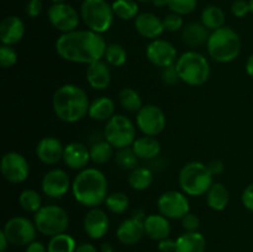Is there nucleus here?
<instances>
[{"label": "nucleus", "instance_id": "39448f33", "mask_svg": "<svg viewBox=\"0 0 253 252\" xmlns=\"http://www.w3.org/2000/svg\"><path fill=\"white\" fill-rule=\"evenodd\" d=\"M212 178L214 175L210 173L207 165L193 161L183 166L178 175V183L182 192L188 197H202L214 184Z\"/></svg>", "mask_w": 253, "mask_h": 252}, {"label": "nucleus", "instance_id": "603ef678", "mask_svg": "<svg viewBox=\"0 0 253 252\" xmlns=\"http://www.w3.org/2000/svg\"><path fill=\"white\" fill-rule=\"evenodd\" d=\"M74 252H98L96 247L94 245L89 244V242H83V244L78 245Z\"/></svg>", "mask_w": 253, "mask_h": 252}, {"label": "nucleus", "instance_id": "de8ad7c7", "mask_svg": "<svg viewBox=\"0 0 253 252\" xmlns=\"http://www.w3.org/2000/svg\"><path fill=\"white\" fill-rule=\"evenodd\" d=\"M241 202L247 210L253 212V183L247 185L244 189L241 195Z\"/></svg>", "mask_w": 253, "mask_h": 252}, {"label": "nucleus", "instance_id": "37998d69", "mask_svg": "<svg viewBox=\"0 0 253 252\" xmlns=\"http://www.w3.org/2000/svg\"><path fill=\"white\" fill-rule=\"evenodd\" d=\"M231 12L235 17H246L251 12L250 9V2L247 0H235L231 5Z\"/></svg>", "mask_w": 253, "mask_h": 252}, {"label": "nucleus", "instance_id": "8fccbe9b", "mask_svg": "<svg viewBox=\"0 0 253 252\" xmlns=\"http://www.w3.org/2000/svg\"><path fill=\"white\" fill-rule=\"evenodd\" d=\"M207 166L212 175H220L225 169V165L221 160H212Z\"/></svg>", "mask_w": 253, "mask_h": 252}, {"label": "nucleus", "instance_id": "473e14b6", "mask_svg": "<svg viewBox=\"0 0 253 252\" xmlns=\"http://www.w3.org/2000/svg\"><path fill=\"white\" fill-rule=\"evenodd\" d=\"M115 16L119 19L125 20H135L137 17L138 12V4L136 0H114L111 4Z\"/></svg>", "mask_w": 253, "mask_h": 252}, {"label": "nucleus", "instance_id": "f257e3e1", "mask_svg": "<svg viewBox=\"0 0 253 252\" xmlns=\"http://www.w3.org/2000/svg\"><path fill=\"white\" fill-rule=\"evenodd\" d=\"M106 46L103 35L91 30H74L62 34L54 43L57 54L62 59L88 66L104 58Z\"/></svg>", "mask_w": 253, "mask_h": 252}, {"label": "nucleus", "instance_id": "423d86ee", "mask_svg": "<svg viewBox=\"0 0 253 252\" xmlns=\"http://www.w3.org/2000/svg\"><path fill=\"white\" fill-rule=\"evenodd\" d=\"M180 81L192 86L203 85L210 77V64L204 54L197 51H187L175 62Z\"/></svg>", "mask_w": 253, "mask_h": 252}, {"label": "nucleus", "instance_id": "a211bd4d", "mask_svg": "<svg viewBox=\"0 0 253 252\" xmlns=\"http://www.w3.org/2000/svg\"><path fill=\"white\" fill-rule=\"evenodd\" d=\"M85 234L93 240H100L105 236L110 229L109 215L100 208H91L86 211L83 220Z\"/></svg>", "mask_w": 253, "mask_h": 252}, {"label": "nucleus", "instance_id": "0eeeda50", "mask_svg": "<svg viewBox=\"0 0 253 252\" xmlns=\"http://www.w3.org/2000/svg\"><path fill=\"white\" fill-rule=\"evenodd\" d=\"M114 10L106 0H83L81 17L88 30L96 34H105L114 24Z\"/></svg>", "mask_w": 253, "mask_h": 252}, {"label": "nucleus", "instance_id": "58836bf2", "mask_svg": "<svg viewBox=\"0 0 253 252\" xmlns=\"http://www.w3.org/2000/svg\"><path fill=\"white\" fill-rule=\"evenodd\" d=\"M115 160L116 162L119 163V166H121V167L125 168V169L132 170L137 167L138 157L136 156V153L133 152L132 147H126L118 150Z\"/></svg>", "mask_w": 253, "mask_h": 252}, {"label": "nucleus", "instance_id": "6ab92c4d", "mask_svg": "<svg viewBox=\"0 0 253 252\" xmlns=\"http://www.w3.org/2000/svg\"><path fill=\"white\" fill-rule=\"evenodd\" d=\"M64 146L61 141L53 136L41 138L36 146V156L43 165L54 166L63 161Z\"/></svg>", "mask_w": 253, "mask_h": 252}, {"label": "nucleus", "instance_id": "c03bdc74", "mask_svg": "<svg viewBox=\"0 0 253 252\" xmlns=\"http://www.w3.org/2000/svg\"><path fill=\"white\" fill-rule=\"evenodd\" d=\"M162 79L166 84H168V85H175V84L180 81V77L179 74H178L175 64L162 68Z\"/></svg>", "mask_w": 253, "mask_h": 252}, {"label": "nucleus", "instance_id": "4be33fe9", "mask_svg": "<svg viewBox=\"0 0 253 252\" xmlns=\"http://www.w3.org/2000/svg\"><path fill=\"white\" fill-rule=\"evenodd\" d=\"M25 36V24L16 15L6 16L0 24V41L1 44L14 46Z\"/></svg>", "mask_w": 253, "mask_h": 252}, {"label": "nucleus", "instance_id": "49530a36", "mask_svg": "<svg viewBox=\"0 0 253 252\" xmlns=\"http://www.w3.org/2000/svg\"><path fill=\"white\" fill-rule=\"evenodd\" d=\"M25 12L31 19H36L42 12V1L41 0H29L25 6Z\"/></svg>", "mask_w": 253, "mask_h": 252}, {"label": "nucleus", "instance_id": "680f3d73", "mask_svg": "<svg viewBox=\"0 0 253 252\" xmlns=\"http://www.w3.org/2000/svg\"><path fill=\"white\" fill-rule=\"evenodd\" d=\"M41 1H43V0H41Z\"/></svg>", "mask_w": 253, "mask_h": 252}, {"label": "nucleus", "instance_id": "ddd939ff", "mask_svg": "<svg viewBox=\"0 0 253 252\" xmlns=\"http://www.w3.org/2000/svg\"><path fill=\"white\" fill-rule=\"evenodd\" d=\"M166 115L161 108L153 104L143 105L136 113V126L146 136H158L166 128Z\"/></svg>", "mask_w": 253, "mask_h": 252}, {"label": "nucleus", "instance_id": "c9c22d12", "mask_svg": "<svg viewBox=\"0 0 253 252\" xmlns=\"http://www.w3.org/2000/svg\"><path fill=\"white\" fill-rule=\"evenodd\" d=\"M90 150V160L95 165H105L113 157L114 147L106 140L98 141L93 143Z\"/></svg>", "mask_w": 253, "mask_h": 252}, {"label": "nucleus", "instance_id": "f3484780", "mask_svg": "<svg viewBox=\"0 0 253 252\" xmlns=\"http://www.w3.org/2000/svg\"><path fill=\"white\" fill-rule=\"evenodd\" d=\"M145 217L136 214L124 220L116 229V237L119 241L126 246H133L138 244L146 235L145 222H143Z\"/></svg>", "mask_w": 253, "mask_h": 252}, {"label": "nucleus", "instance_id": "e433bc0d", "mask_svg": "<svg viewBox=\"0 0 253 252\" xmlns=\"http://www.w3.org/2000/svg\"><path fill=\"white\" fill-rule=\"evenodd\" d=\"M104 59L110 67L119 68V67H123L127 61V52L121 44L110 43L106 46Z\"/></svg>", "mask_w": 253, "mask_h": 252}, {"label": "nucleus", "instance_id": "393cba45", "mask_svg": "<svg viewBox=\"0 0 253 252\" xmlns=\"http://www.w3.org/2000/svg\"><path fill=\"white\" fill-rule=\"evenodd\" d=\"M211 32L202 24V22H189L182 30V40L187 46L200 47L207 44Z\"/></svg>", "mask_w": 253, "mask_h": 252}, {"label": "nucleus", "instance_id": "864d4df0", "mask_svg": "<svg viewBox=\"0 0 253 252\" xmlns=\"http://www.w3.org/2000/svg\"><path fill=\"white\" fill-rule=\"evenodd\" d=\"M9 240H7L6 235L4 234V231H0V252H5L6 251L7 246H9Z\"/></svg>", "mask_w": 253, "mask_h": 252}, {"label": "nucleus", "instance_id": "aec40b11", "mask_svg": "<svg viewBox=\"0 0 253 252\" xmlns=\"http://www.w3.org/2000/svg\"><path fill=\"white\" fill-rule=\"evenodd\" d=\"M133 22L138 35L151 41L160 39L161 35L166 31L162 20L152 12H141L133 20Z\"/></svg>", "mask_w": 253, "mask_h": 252}, {"label": "nucleus", "instance_id": "1a4fd4ad", "mask_svg": "<svg viewBox=\"0 0 253 252\" xmlns=\"http://www.w3.org/2000/svg\"><path fill=\"white\" fill-rule=\"evenodd\" d=\"M137 126L123 114H115L104 127V140L108 141L114 148L120 150L132 146L136 140Z\"/></svg>", "mask_w": 253, "mask_h": 252}, {"label": "nucleus", "instance_id": "f03ea898", "mask_svg": "<svg viewBox=\"0 0 253 252\" xmlns=\"http://www.w3.org/2000/svg\"><path fill=\"white\" fill-rule=\"evenodd\" d=\"M109 183L106 175L95 167L79 170L72 182V194L83 207L98 208L108 197Z\"/></svg>", "mask_w": 253, "mask_h": 252}, {"label": "nucleus", "instance_id": "6e6d98bb", "mask_svg": "<svg viewBox=\"0 0 253 252\" xmlns=\"http://www.w3.org/2000/svg\"><path fill=\"white\" fill-rule=\"evenodd\" d=\"M152 4L155 7H165L168 6V0H153Z\"/></svg>", "mask_w": 253, "mask_h": 252}, {"label": "nucleus", "instance_id": "9b49d317", "mask_svg": "<svg viewBox=\"0 0 253 252\" xmlns=\"http://www.w3.org/2000/svg\"><path fill=\"white\" fill-rule=\"evenodd\" d=\"M160 214L169 220L182 219L190 212V203L188 195L178 190H167L162 193L157 200Z\"/></svg>", "mask_w": 253, "mask_h": 252}, {"label": "nucleus", "instance_id": "3c124183", "mask_svg": "<svg viewBox=\"0 0 253 252\" xmlns=\"http://www.w3.org/2000/svg\"><path fill=\"white\" fill-rule=\"evenodd\" d=\"M25 252H47V246H44L42 242L36 241V240H35L34 242L27 245Z\"/></svg>", "mask_w": 253, "mask_h": 252}, {"label": "nucleus", "instance_id": "7ed1b4c3", "mask_svg": "<svg viewBox=\"0 0 253 252\" xmlns=\"http://www.w3.org/2000/svg\"><path fill=\"white\" fill-rule=\"evenodd\" d=\"M52 106L59 120L74 124L88 115L90 101L83 88L76 84H64L54 91Z\"/></svg>", "mask_w": 253, "mask_h": 252}, {"label": "nucleus", "instance_id": "13d9d810", "mask_svg": "<svg viewBox=\"0 0 253 252\" xmlns=\"http://www.w3.org/2000/svg\"><path fill=\"white\" fill-rule=\"evenodd\" d=\"M67 0H52V2L53 4H59V2H66Z\"/></svg>", "mask_w": 253, "mask_h": 252}, {"label": "nucleus", "instance_id": "dca6fc26", "mask_svg": "<svg viewBox=\"0 0 253 252\" xmlns=\"http://www.w3.org/2000/svg\"><path fill=\"white\" fill-rule=\"evenodd\" d=\"M146 57L153 66L166 68V67L175 64L178 59V52L177 48L169 41L157 39L147 44Z\"/></svg>", "mask_w": 253, "mask_h": 252}, {"label": "nucleus", "instance_id": "72a5a7b5", "mask_svg": "<svg viewBox=\"0 0 253 252\" xmlns=\"http://www.w3.org/2000/svg\"><path fill=\"white\" fill-rule=\"evenodd\" d=\"M119 101H120V105L128 113H138L143 106L140 94L133 88L121 89L119 94Z\"/></svg>", "mask_w": 253, "mask_h": 252}, {"label": "nucleus", "instance_id": "cd10ccee", "mask_svg": "<svg viewBox=\"0 0 253 252\" xmlns=\"http://www.w3.org/2000/svg\"><path fill=\"white\" fill-rule=\"evenodd\" d=\"M175 242H177L175 252H205L207 250V240L199 231H185L175 240Z\"/></svg>", "mask_w": 253, "mask_h": 252}, {"label": "nucleus", "instance_id": "4468645a", "mask_svg": "<svg viewBox=\"0 0 253 252\" xmlns=\"http://www.w3.org/2000/svg\"><path fill=\"white\" fill-rule=\"evenodd\" d=\"M0 172L9 183L20 184L29 178L30 165L25 156L11 151L2 156L0 162Z\"/></svg>", "mask_w": 253, "mask_h": 252}, {"label": "nucleus", "instance_id": "ea45409f", "mask_svg": "<svg viewBox=\"0 0 253 252\" xmlns=\"http://www.w3.org/2000/svg\"><path fill=\"white\" fill-rule=\"evenodd\" d=\"M197 6L198 0H168V9L180 16L192 14Z\"/></svg>", "mask_w": 253, "mask_h": 252}, {"label": "nucleus", "instance_id": "7c9ffc66", "mask_svg": "<svg viewBox=\"0 0 253 252\" xmlns=\"http://www.w3.org/2000/svg\"><path fill=\"white\" fill-rule=\"evenodd\" d=\"M153 183V173L147 167H136L128 175V184L133 190L142 192L148 189Z\"/></svg>", "mask_w": 253, "mask_h": 252}, {"label": "nucleus", "instance_id": "6e6552de", "mask_svg": "<svg viewBox=\"0 0 253 252\" xmlns=\"http://www.w3.org/2000/svg\"><path fill=\"white\" fill-rule=\"evenodd\" d=\"M34 222L40 234L52 237L66 232L69 226V215L59 205H43L34 215Z\"/></svg>", "mask_w": 253, "mask_h": 252}, {"label": "nucleus", "instance_id": "f8f14e48", "mask_svg": "<svg viewBox=\"0 0 253 252\" xmlns=\"http://www.w3.org/2000/svg\"><path fill=\"white\" fill-rule=\"evenodd\" d=\"M49 24L62 34L78 30L79 21H81V12L77 11L72 5L67 2L52 4L47 11Z\"/></svg>", "mask_w": 253, "mask_h": 252}, {"label": "nucleus", "instance_id": "b1692460", "mask_svg": "<svg viewBox=\"0 0 253 252\" xmlns=\"http://www.w3.org/2000/svg\"><path fill=\"white\" fill-rule=\"evenodd\" d=\"M145 232L146 236L155 241H161L170 235L169 219L162 214H151L145 217Z\"/></svg>", "mask_w": 253, "mask_h": 252}, {"label": "nucleus", "instance_id": "20e7f679", "mask_svg": "<svg viewBox=\"0 0 253 252\" xmlns=\"http://www.w3.org/2000/svg\"><path fill=\"white\" fill-rule=\"evenodd\" d=\"M241 39L232 27L224 26L210 34L207 42L209 56L219 63H230L241 53Z\"/></svg>", "mask_w": 253, "mask_h": 252}, {"label": "nucleus", "instance_id": "5701e85b", "mask_svg": "<svg viewBox=\"0 0 253 252\" xmlns=\"http://www.w3.org/2000/svg\"><path fill=\"white\" fill-rule=\"evenodd\" d=\"M85 78L91 88L95 90H104L111 83L110 67L104 61L94 62L86 68Z\"/></svg>", "mask_w": 253, "mask_h": 252}, {"label": "nucleus", "instance_id": "4d7b16f0", "mask_svg": "<svg viewBox=\"0 0 253 252\" xmlns=\"http://www.w3.org/2000/svg\"><path fill=\"white\" fill-rule=\"evenodd\" d=\"M101 250H103V252H115L113 250V247H111L109 244H104L103 247H101Z\"/></svg>", "mask_w": 253, "mask_h": 252}, {"label": "nucleus", "instance_id": "79ce46f5", "mask_svg": "<svg viewBox=\"0 0 253 252\" xmlns=\"http://www.w3.org/2000/svg\"><path fill=\"white\" fill-rule=\"evenodd\" d=\"M162 21L165 30L168 32H178L180 31V30H183V27H184V20H183V16L174 14V12L168 14Z\"/></svg>", "mask_w": 253, "mask_h": 252}, {"label": "nucleus", "instance_id": "2f4dec72", "mask_svg": "<svg viewBox=\"0 0 253 252\" xmlns=\"http://www.w3.org/2000/svg\"><path fill=\"white\" fill-rule=\"evenodd\" d=\"M77 242L73 236L67 232L49 237L47 244V252H74L77 249Z\"/></svg>", "mask_w": 253, "mask_h": 252}, {"label": "nucleus", "instance_id": "c85d7f7f", "mask_svg": "<svg viewBox=\"0 0 253 252\" xmlns=\"http://www.w3.org/2000/svg\"><path fill=\"white\" fill-rule=\"evenodd\" d=\"M205 195L208 207L215 211H222L229 205L230 192L222 183H214Z\"/></svg>", "mask_w": 253, "mask_h": 252}, {"label": "nucleus", "instance_id": "2eb2a0df", "mask_svg": "<svg viewBox=\"0 0 253 252\" xmlns=\"http://www.w3.org/2000/svg\"><path fill=\"white\" fill-rule=\"evenodd\" d=\"M42 192L52 199H61L72 190V180L68 173L61 168L49 169L41 182Z\"/></svg>", "mask_w": 253, "mask_h": 252}, {"label": "nucleus", "instance_id": "bf43d9fd", "mask_svg": "<svg viewBox=\"0 0 253 252\" xmlns=\"http://www.w3.org/2000/svg\"><path fill=\"white\" fill-rule=\"evenodd\" d=\"M250 2V9H251V14L253 15V0H249Z\"/></svg>", "mask_w": 253, "mask_h": 252}, {"label": "nucleus", "instance_id": "a18cd8bd", "mask_svg": "<svg viewBox=\"0 0 253 252\" xmlns=\"http://www.w3.org/2000/svg\"><path fill=\"white\" fill-rule=\"evenodd\" d=\"M180 220H182L183 229L187 232H194L199 230L200 220L199 217L195 214H193V212H188V214L185 215V216H183Z\"/></svg>", "mask_w": 253, "mask_h": 252}, {"label": "nucleus", "instance_id": "a878e982", "mask_svg": "<svg viewBox=\"0 0 253 252\" xmlns=\"http://www.w3.org/2000/svg\"><path fill=\"white\" fill-rule=\"evenodd\" d=\"M132 150L138 160H153L161 153V143L153 136H141L132 143Z\"/></svg>", "mask_w": 253, "mask_h": 252}, {"label": "nucleus", "instance_id": "c756f323", "mask_svg": "<svg viewBox=\"0 0 253 252\" xmlns=\"http://www.w3.org/2000/svg\"><path fill=\"white\" fill-rule=\"evenodd\" d=\"M226 16L221 7L216 6V5H210L207 6L202 11V24L207 27L209 31H215L221 27L226 26Z\"/></svg>", "mask_w": 253, "mask_h": 252}, {"label": "nucleus", "instance_id": "f704fd0d", "mask_svg": "<svg viewBox=\"0 0 253 252\" xmlns=\"http://www.w3.org/2000/svg\"><path fill=\"white\" fill-rule=\"evenodd\" d=\"M19 204L24 211L32 212V214H36L43 207L42 205L41 195L35 189L22 190L19 197Z\"/></svg>", "mask_w": 253, "mask_h": 252}, {"label": "nucleus", "instance_id": "052dcab7", "mask_svg": "<svg viewBox=\"0 0 253 252\" xmlns=\"http://www.w3.org/2000/svg\"><path fill=\"white\" fill-rule=\"evenodd\" d=\"M137 1H140V2H152L153 0H137Z\"/></svg>", "mask_w": 253, "mask_h": 252}, {"label": "nucleus", "instance_id": "412c9836", "mask_svg": "<svg viewBox=\"0 0 253 252\" xmlns=\"http://www.w3.org/2000/svg\"><path fill=\"white\" fill-rule=\"evenodd\" d=\"M90 161V150L83 143L71 142L64 146L63 162L71 169H85Z\"/></svg>", "mask_w": 253, "mask_h": 252}, {"label": "nucleus", "instance_id": "a19ab883", "mask_svg": "<svg viewBox=\"0 0 253 252\" xmlns=\"http://www.w3.org/2000/svg\"><path fill=\"white\" fill-rule=\"evenodd\" d=\"M17 63V52L12 46L1 44L0 47V64L2 68L7 69L14 67Z\"/></svg>", "mask_w": 253, "mask_h": 252}, {"label": "nucleus", "instance_id": "9d476101", "mask_svg": "<svg viewBox=\"0 0 253 252\" xmlns=\"http://www.w3.org/2000/svg\"><path fill=\"white\" fill-rule=\"evenodd\" d=\"M2 231L15 246H27L36 240L37 229L32 220L25 216H12L5 222Z\"/></svg>", "mask_w": 253, "mask_h": 252}, {"label": "nucleus", "instance_id": "4c0bfd02", "mask_svg": "<svg viewBox=\"0 0 253 252\" xmlns=\"http://www.w3.org/2000/svg\"><path fill=\"white\" fill-rule=\"evenodd\" d=\"M105 208L113 214H124L128 209L130 205V199L127 195L123 192H114L111 194H108L105 202Z\"/></svg>", "mask_w": 253, "mask_h": 252}, {"label": "nucleus", "instance_id": "bb28decb", "mask_svg": "<svg viewBox=\"0 0 253 252\" xmlns=\"http://www.w3.org/2000/svg\"><path fill=\"white\" fill-rule=\"evenodd\" d=\"M115 115V103L109 96L94 99L89 106L88 116L95 121H109Z\"/></svg>", "mask_w": 253, "mask_h": 252}, {"label": "nucleus", "instance_id": "5fc2aeb1", "mask_svg": "<svg viewBox=\"0 0 253 252\" xmlns=\"http://www.w3.org/2000/svg\"><path fill=\"white\" fill-rule=\"evenodd\" d=\"M246 73L249 74L251 78H253V53L249 57L246 62Z\"/></svg>", "mask_w": 253, "mask_h": 252}, {"label": "nucleus", "instance_id": "09e8293b", "mask_svg": "<svg viewBox=\"0 0 253 252\" xmlns=\"http://www.w3.org/2000/svg\"><path fill=\"white\" fill-rule=\"evenodd\" d=\"M175 249H177L175 240L167 237V239L158 241V251L160 252H175Z\"/></svg>", "mask_w": 253, "mask_h": 252}]
</instances>
